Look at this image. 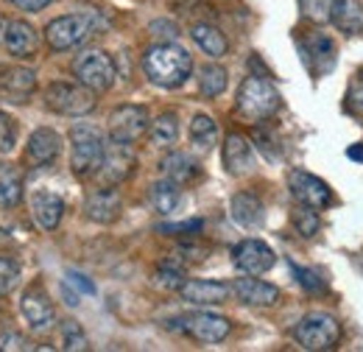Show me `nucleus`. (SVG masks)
<instances>
[{
    "label": "nucleus",
    "mask_w": 363,
    "mask_h": 352,
    "mask_svg": "<svg viewBox=\"0 0 363 352\" xmlns=\"http://www.w3.org/2000/svg\"><path fill=\"white\" fill-rule=\"evenodd\" d=\"M182 204V193H179V185L165 179V182H157L151 185V207L162 216H171L177 207Z\"/></svg>",
    "instance_id": "nucleus-28"
},
{
    "label": "nucleus",
    "mask_w": 363,
    "mask_h": 352,
    "mask_svg": "<svg viewBox=\"0 0 363 352\" xmlns=\"http://www.w3.org/2000/svg\"><path fill=\"white\" fill-rule=\"evenodd\" d=\"M182 282H184L182 265L171 263V260L160 263V268H157V285H162V288H182Z\"/></svg>",
    "instance_id": "nucleus-36"
},
{
    "label": "nucleus",
    "mask_w": 363,
    "mask_h": 352,
    "mask_svg": "<svg viewBox=\"0 0 363 352\" xmlns=\"http://www.w3.org/2000/svg\"><path fill=\"white\" fill-rule=\"evenodd\" d=\"M224 165H227V171L232 176H243L252 171V165H255V157H252V145H249V140L243 137V134L238 132H229L227 140H224Z\"/></svg>",
    "instance_id": "nucleus-20"
},
{
    "label": "nucleus",
    "mask_w": 363,
    "mask_h": 352,
    "mask_svg": "<svg viewBox=\"0 0 363 352\" xmlns=\"http://www.w3.org/2000/svg\"><path fill=\"white\" fill-rule=\"evenodd\" d=\"M179 294L190 305H221L232 297V285L216 280H187L182 282Z\"/></svg>",
    "instance_id": "nucleus-13"
},
{
    "label": "nucleus",
    "mask_w": 363,
    "mask_h": 352,
    "mask_svg": "<svg viewBox=\"0 0 363 352\" xmlns=\"http://www.w3.org/2000/svg\"><path fill=\"white\" fill-rule=\"evenodd\" d=\"M145 132H148V112H145V106L126 104V106H118L109 115V137L115 143H129L132 145Z\"/></svg>",
    "instance_id": "nucleus-9"
},
{
    "label": "nucleus",
    "mask_w": 363,
    "mask_h": 352,
    "mask_svg": "<svg viewBox=\"0 0 363 352\" xmlns=\"http://www.w3.org/2000/svg\"><path fill=\"white\" fill-rule=\"evenodd\" d=\"M232 291H235V297H238L240 302L257 305V308H272V305L279 302V288L272 285V282L257 280V274H249V277L235 280Z\"/></svg>",
    "instance_id": "nucleus-15"
},
{
    "label": "nucleus",
    "mask_w": 363,
    "mask_h": 352,
    "mask_svg": "<svg viewBox=\"0 0 363 352\" xmlns=\"http://www.w3.org/2000/svg\"><path fill=\"white\" fill-rule=\"evenodd\" d=\"M294 339L302 350L308 352H327L335 350L341 341V324L335 316L330 313H308L296 327H294Z\"/></svg>",
    "instance_id": "nucleus-4"
},
{
    "label": "nucleus",
    "mask_w": 363,
    "mask_h": 352,
    "mask_svg": "<svg viewBox=\"0 0 363 352\" xmlns=\"http://www.w3.org/2000/svg\"><path fill=\"white\" fill-rule=\"evenodd\" d=\"M193 40H196V45H199L210 59H221V56H227L229 43L216 26H207V23L193 26Z\"/></svg>",
    "instance_id": "nucleus-27"
},
{
    "label": "nucleus",
    "mask_w": 363,
    "mask_h": 352,
    "mask_svg": "<svg viewBox=\"0 0 363 352\" xmlns=\"http://www.w3.org/2000/svg\"><path fill=\"white\" fill-rule=\"evenodd\" d=\"M302 53H305V65L313 70V76H324L335 65V45L324 34H311L302 43Z\"/></svg>",
    "instance_id": "nucleus-19"
},
{
    "label": "nucleus",
    "mask_w": 363,
    "mask_h": 352,
    "mask_svg": "<svg viewBox=\"0 0 363 352\" xmlns=\"http://www.w3.org/2000/svg\"><path fill=\"white\" fill-rule=\"evenodd\" d=\"M65 282H70V285H73V288H79L82 294H95V285H92V282L87 280V277H84V274H76V271H70Z\"/></svg>",
    "instance_id": "nucleus-41"
},
{
    "label": "nucleus",
    "mask_w": 363,
    "mask_h": 352,
    "mask_svg": "<svg viewBox=\"0 0 363 352\" xmlns=\"http://www.w3.org/2000/svg\"><path fill=\"white\" fill-rule=\"evenodd\" d=\"M135 171V151L129 143H109L106 151H104V160H101V168L95 171L104 187H112V185H121L123 179H129V174Z\"/></svg>",
    "instance_id": "nucleus-10"
},
{
    "label": "nucleus",
    "mask_w": 363,
    "mask_h": 352,
    "mask_svg": "<svg viewBox=\"0 0 363 352\" xmlns=\"http://www.w3.org/2000/svg\"><path fill=\"white\" fill-rule=\"evenodd\" d=\"M333 6L335 0H302V14L311 20V23H330V14H333Z\"/></svg>",
    "instance_id": "nucleus-33"
},
{
    "label": "nucleus",
    "mask_w": 363,
    "mask_h": 352,
    "mask_svg": "<svg viewBox=\"0 0 363 352\" xmlns=\"http://www.w3.org/2000/svg\"><path fill=\"white\" fill-rule=\"evenodd\" d=\"M48 106L59 115H70V118H82L95 109V92L84 84H67V82H56L45 89Z\"/></svg>",
    "instance_id": "nucleus-6"
},
{
    "label": "nucleus",
    "mask_w": 363,
    "mask_h": 352,
    "mask_svg": "<svg viewBox=\"0 0 363 352\" xmlns=\"http://www.w3.org/2000/svg\"><path fill=\"white\" fill-rule=\"evenodd\" d=\"M59 148H62V143L53 129H37L28 140V160L34 165H48L59 157Z\"/></svg>",
    "instance_id": "nucleus-24"
},
{
    "label": "nucleus",
    "mask_w": 363,
    "mask_h": 352,
    "mask_svg": "<svg viewBox=\"0 0 363 352\" xmlns=\"http://www.w3.org/2000/svg\"><path fill=\"white\" fill-rule=\"evenodd\" d=\"M291 221H294V226H296V232H299L302 238H313L318 232V226H321L318 210L308 207V204H296L294 213H291Z\"/></svg>",
    "instance_id": "nucleus-32"
},
{
    "label": "nucleus",
    "mask_w": 363,
    "mask_h": 352,
    "mask_svg": "<svg viewBox=\"0 0 363 352\" xmlns=\"http://www.w3.org/2000/svg\"><path fill=\"white\" fill-rule=\"evenodd\" d=\"M177 137H179L177 115L165 112V115H160V118L154 121V126H151V140H154L157 145H162V148H165V145H174Z\"/></svg>",
    "instance_id": "nucleus-31"
},
{
    "label": "nucleus",
    "mask_w": 363,
    "mask_h": 352,
    "mask_svg": "<svg viewBox=\"0 0 363 352\" xmlns=\"http://www.w3.org/2000/svg\"><path fill=\"white\" fill-rule=\"evenodd\" d=\"M70 143H73V151H70V168H73V174L92 176L101 168V160H104V151H106L104 134L98 132L95 126L79 123V126L70 129Z\"/></svg>",
    "instance_id": "nucleus-5"
},
{
    "label": "nucleus",
    "mask_w": 363,
    "mask_h": 352,
    "mask_svg": "<svg viewBox=\"0 0 363 352\" xmlns=\"http://www.w3.org/2000/svg\"><path fill=\"white\" fill-rule=\"evenodd\" d=\"M171 327L184 333V336H190V339H196V341H201V344H218V341L227 339L229 330H232L229 319L216 316V313H190V316H179V319H174Z\"/></svg>",
    "instance_id": "nucleus-8"
},
{
    "label": "nucleus",
    "mask_w": 363,
    "mask_h": 352,
    "mask_svg": "<svg viewBox=\"0 0 363 352\" xmlns=\"http://www.w3.org/2000/svg\"><path fill=\"white\" fill-rule=\"evenodd\" d=\"M20 282V263L11 258H0V297L11 294Z\"/></svg>",
    "instance_id": "nucleus-34"
},
{
    "label": "nucleus",
    "mask_w": 363,
    "mask_h": 352,
    "mask_svg": "<svg viewBox=\"0 0 363 352\" xmlns=\"http://www.w3.org/2000/svg\"><path fill=\"white\" fill-rule=\"evenodd\" d=\"M199 89H201L204 98L221 95V92L227 89V70L218 67V65H207V67L201 70V76H199Z\"/></svg>",
    "instance_id": "nucleus-30"
},
{
    "label": "nucleus",
    "mask_w": 363,
    "mask_h": 352,
    "mask_svg": "<svg viewBox=\"0 0 363 352\" xmlns=\"http://www.w3.org/2000/svg\"><path fill=\"white\" fill-rule=\"evenodd\" d=\"M62 347H65V350H87V347H90L84 330H82L76 321H65V324H62Z\"/></svg>",
    "instance_id": "nucleus-35"
},
{
    "label": "nucleus",
    "mask_w": 363,
    "mask_h": 352,
    "mask_svg": "<svg viewBox=\"0 0 363 352\" xmlns=\"http://www.w3.org/2000/svg\"><path fill=\"white\" fill-rule=\"evenodd\" d=\"M143 70L148 76V82H154L157 87L174 89L182 87L193 70V59L190 53L174 43H160L145 50L143 56Z\"/></svg>",
    "instance_id": "nucleus-1"
},
{
    "label": "nucleus",
    "mask_w": 363,
    "mask_h": 352,
    "mask_svg": "<svg viewBox=\"0 0 363 352\" xmlns=\"http://www.w3.org/2000/svg\"><path fill=\"white\" fill-rule=\"evenodd\" d=\"M84 14H65L50 20L45 28V40L53 50H70L82 45L92 31L101 26V17L95 14V6H84Z\"/></svg>",
    "instance_id": "nucleus-2"
},
{
    "label": "nucleus",
    "mask_w": 363,
    "mask_h": 352,
    "mask_svg": "<svg viewBox=\"0 0 363 352\" xmlns=\"http://www.w3.org/2000/svg\"><path fill=\"white\" fill-rule=\"evenodd\" d=\"M330 23L347 34V37H355L363 31V9L358 0H335L333 6V14H330Z\"/></svg>",
    "instance_id": "nucleus-23"
},
{
    "label": "nucleus",
    "mask_w": 363,
    "mask_h": 352,
    "mask_svg": "<svg viewBox=\"0 0 363 352\" xmlns=\"http://www.w3.org/2000/svg\"><path fill=\"white\" fill-rule=\"evenodd\" d=\"M190 140L199 145V148H213L216 140H218V126L210 115H196L190 121Z\"/></svg>",
    "instance_id": "nucleus-29"
},
{
    "label": "nucleus",
    "mask_w": 363,
    "mask_h": 352,
    "mask_svg": "<svg viewBox=\"0 0 363 352\" xmlns=\"http://www.w3.org/2000/svg\"><path fill=\"white\" fill-rule=\"evenodd\" d=\"M347 109H350L352 115L363 118V82L350 87V92H347Z\"/></svg>",
    "instance_id": "nucleus-40"
},
{
    "label": "nucleus",
    "mask_w": 363,
    "mask_h": 352,
    "mask_svg": "<svg viewBox=\"0 0 363 352\" xmlns=\"http://www.w3.org/2000/svg\"><path fill=\"white\" fill-rule=\"evenodd\" d=\"M288 187H291V196L299 204H308L313 210H324L333 202V193H330L327 182H321L318 176L308 174V171H291L288 174Z\"/></svg>",
    "instance_id": "nucleus-11"
},
{
    "label": "nucleus",
    "mask_w": 363,
    "mask_h": 352,
    "mask_svg": "<svg viewBox=\"0 0 363 352\" xmlns=\"http://www.w3.org/2000/svg\"><path fill=\"white\" fill-rule=\"evenodd\" d=\"M121 210H123V202H121V193L115 187H101V190L90 193L87 202H84V213L95 224H112V221H118Z\"/></svg>",
    "instance_id": "nucleus-16"
},
{
    "label": "nucleus",
    "mask_w": 363,
    "mask_h": 352,
    "mask_svg": "<svg viewBox=\"0 0 363 352\" xmlns=\"http://www.w3.org/2000/svg\"><path fill=\"white\" fill-rule=\"evenodd\" d=\"M73 73L79 79V84H84L92 92H106V89L115 84V62L104 53V50H87L76 59L73 65Z\"/></svg>",
    "instance_id": "nucleus-7"
},
{
    "label": "nucleus",
    "mask_w": 363,
    "mask_h": 352,
    "mask_svg": "<svg viewBox=\"0 0 363 352\" xmlns=\"http://www.w3.org/2000/svg\"><path fill=\"white\" fill-rule=\"evenodd\" d=\"M31 213L43 229H56L65 213V202L50 190H37L31 196Z\"/></svg>",
    "instance_id": "nucleus-21"
},
{
    "label": "nucleus",
    "mask_w": 363,
    "mask_h": 352,
    "mask_svg": "<svg viewBox=\"0 0 363 352\" xmlns=\"http://www.w3.org/2000/svg\"><path fill=\"white\" fill-rule=\"evenodd\" d=\"M347 157H350V160H355V163H363V145L361 143L350 145V148H347Z\"/></svg>",
    "instance_id": "nucleus-44"
},
{
    "label": "nucleus",
    "mask_w": 363,
    "mask_h": 352,
    "mask_svg": "<svg viewBox=\"0 0 363 352\" xmlns=\"http://www.w3.org/2000/svg\"><path fill=\"white\" fill-rule=\"evenodd\" d=\"M14 143H17V123L6 112H0V154L11 151Z\"/></svg>",
    "instance_id": "nucleus-37"
},
{
    "label": "nucleus",
    "mask_w": 363,
    "mask_h": 352,
    "mask_svg": "<svg viewBox=\"0 0 363 352\" xmlns=\"http://www.w3.org/2000/svg\"><path fill=\"white\" fill-rule=\"evenodd\" d=\"M23 199V171L11 163H0V204L17 207Z\"/></svg>",
    "instance_id": "nucleus-26"
},
{
    "label": "nucleus",
    "mask_w": 363,
    "mask_h": 352,
    "mask_svg": "<svg viewBox=\"0 0 363 352\" xmlns=\"http://www.w3.org/2000/svg\"><path fill=\"white\" fill-rule=\"evenodd\" d=\"M201 226H204L201 219H190V221H179V224H162L160 232L162 235H196Z\"/></svg>",
    "instance_id": "nucleus-38"
},
{
    "label": "nucleus",
    "mask_w": 363,
    "mask_h": 352,
    "mask_svg": "<svg viewBox=\"0 0 363 352\" xmlns=\"http://www.w3.org/2000/svg\"><path fill=\"white\" fill-rule=\"evenodd\" d=\"M20 308H23L26 321L31 324V330H48V327L53 324V319H56V316H53V305H50L48 294L40 285H34V288H28V291L23 294Z\"/></svg>",
    "instance_id": "nucleus-18"
},
{
    "label": "nucleus",
    "mask_w": 363,
    "mask_h": 352,
    "mask_svg": "<svg viewBox=\"0 0 363 352\" xmlns=\"http://www.w3.org/2000/svg\"><path fill=\"white\" fill-rule=\"evenodd\" d=\"M162 174L165 179H171V182H177V185H190L196 176H199V165H196V160L193 157H187V154H182V151H174V154H168L165 160H162Z\"/></svg>",
    "instance_id": "nucleus-25"
},
{
    "label": "nucleus",
    "mask_w": 363,
    "mask_h": 352,
    "mask_svg": "<svg viewBox=\"0 0 363 352\" xmlns=\"http://www.w3.org/2000/svg\"><path fill=\"white\" fill-rule=\"evenodd\" d=\"M229 213H232V221H235V224L252 229V226H260V224H263V202H260L255 193L243 190V193H235V196H232Z\"/></svg>",
    "instance_id": "nucleus-22"
},
{
    "label": "nucleus",
    "mask_w": 363,
    "mask_h": 352,
    "mask_svg": "<svg viewBox=\"0 0 363 352\" xmlns=\"http://www.w3.org/2000/svg\"><path fill=\"white\" fill-rule=\"evenodd\" d=\"M294 274H296V280H299V285H302V288H308V291H313V294L327 291V285L318 280L311 268H299V265H294Z\"/></svg>",
    "instance_id": "nucleus-39"
},
{
    "label": "nucleus",
    "mask_w": 363,
    "mask_h": 352,
    "mask_svg": "<svg viewBox=\"0 0 363 352\" xmlns=\"http://www.w3.org/2000/svg\"><path fill=\"white\" fill-rule=\"evenodd\" d=\"M151 31L157 34V37H165V40H177V26L174 23H165V20H157V23H151Z\"/></svg>",
    "instance_id": "nucleus-42"
},
{
    "label": "nucleus",
    "mask_w": 363,
    "mask_h": 352,
    "mask_svg": "<svg viewBox=\"0 0 363 352\" xmlns=\"http://www.w3.org/2000/svg\"><path fill=\"white\" fill-rule=\"evenodd\" d=\"M279 89L263 76H249L238 89V112L249 121H266L279 109Z\"/></svg>",
    "instance_id": "nucleus-3"
},
{
    "label": "nucleus",
    "mask_w": 363,
    "mask_h": 352,
    "mask_svg": "<svg viewBox=\"0 0 363 352\" xmlns=\"http://www.w3.org/2000/svg\"><path fill=\"white\" fill-rule=\"evenodd\" d=\"M3 43H6L11 56L28 59V56L37 53L40 40H37V31H34L26 20H9V23L3 26Z\"/></svg>",
    "instance_id": "nucleus-17"
},
{
    "label": "nucleus",
    "mask_w": 363,
    "mask_h": 352,
    "mask_svg": "<svg viewBox=\"0 0 363 352\" xmlns=\"http://www.w3.org/2000/svg\"><path fill=\"white\" fill-rule=\"evenodd\" d=\"M17 9H26V11H43L50 0H11Z\"/></svg>",
    "instance_id": "nucleus-43"
},
{
    "label": "nucleus",
    "mask_w": 363,
    "mask_h": 352,
    "mask_svg": "<svg viewBox=\"0 0 363 352\" xmlns=\"http://www.w3.org/2000/svg\"><path fill=\"white\" fill-rule=\"evenodd\" d=\"M37 89V76L28 67H6L0 70V95L11 104H26Z\"/></svg>",
    "instance_id": "nucleus-14"
},
{
    "label": "nucleus",
    "mask_w": 363,
    "mask_h": 352,
    "mask_svg": "<svg viewBox=\"0 0 363 352\" xmlns=\"http://www.w3.org/2000/svg\"><path fill=\"white\" fill-rule=\"evenodd\" d=\"M232 263L243 274H266L269 268H274L277 258H274V249L269 243H263L257 238H246L232 249Z\"/></svg>",
    "instance_id": "nucleus-12"
}]
</instances>
